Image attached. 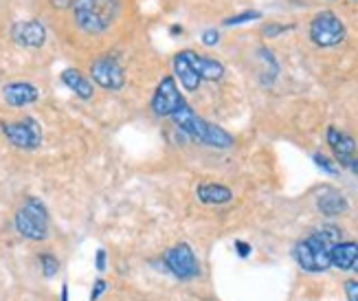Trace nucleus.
I'll use <instances>...</instances> for the list:
<instances>
[{"instance_id":"f257e3e1","label":"nucleus","mask_w":358,"mask_h":301,"mask_svg":"<svg viewBox=\"0 0 358 301\" xmlns=\"http://www.w3.org/2000/svg\"><path fill=\"white\" fill-rule=\"evenodd\" d=\"M343 242V233L334 225H323L315 229L306 240L292 248V258L306 273H325L332 268V248Z\"/></svg>"},{"instance_id":"f03ea898","label":"nucleus","mask_w":358,"mask_h":301,"mask_svg":"<svg viewBox=\"0 0 358 301\" xmlns=\"http://www.w3.org/2000/svg\"><path fill=\"white\" fill-rule=\"evenodd\" d=\"M73 22L86 36H103L119 20L121 0H75Z\"/></svg>"},{"instance_id":"7ed1b4c3","label":"nucleus","mask_w":358,"mask_h":301,"mask_svg":"<svg viewBox=\"0 0 358 301\" xmlns=\"http://www.w3.org/2000/svg\"><path fill=\"white\" fill-rule=\"evenodd\" d=\"M172 121L176 123V128L180 132H185L200 146H209L215 150H229V148H233V144H236L233 134H229L224 128H220V125L198 117L189 104H185L180 110H176L172 115Z\"/></svg>"},{"instance_id":"20e7f679","label":"nucleus","mask_w":358,"mask_h":301,"mask_svg":"<svg viewBox=\"0 0 358 301\" xmlns=\"http://www.w3.org/2000/svg\"><path fill=\"white\" fill-rule=\"evenodd\" d=\"M13 225L15 231L27 240H46L49 237V211H46V204L36 196H27L13 216Z\"/></svg>"},{"instance_id":"39448f33","label":"nucleus","mask_w":358,"mask_h":301,"mask_svg":"<svg viewBox=\"0 0 358 301\" xmlns=\"http://www.w3.org/2000/svg\"><path fill=\"white\" fill-rule=\"evenodd\" d=\"M308 36L313 40V44L321 46V49H332V46L345 42L348 29L334 11L325 9V11H319L315 18L310 20Z\"/></svg>"},{"instance_id":"423d86ee","label":"nucleus","mask_w":358,"mask_h":301,"mask_svg":"<svg viewBox=\"0 0 358 301\" xmlns=\"http://www.w3.org/2000/svg\"><path fill=\"white\" fill-rule=\"evenodd\" d=\"M7 141L18 150H36L42 144V128L34 117H24L20 121H3L0 123Z\"/></svg>"},{"instance_id":"0eeeda50","label":"nucleus","mask_w":358,"mask_h":301,"mask_svg":"<svg viewBox=\"0 0 358 301\" xmlns=\"http://www.w3.org/2000/svg\"><path fill=\"white\" fill-rule=\"evenodd\" d=\"M185 104H187V99L178 90L176 79L167 75L159 82L157 90H154L150 108H152V113L157 117H169V119H172V115L176 113V110H180Z\"/></svg>"},{"instance_id":"6e6552de","label":"nucleus","mask_w":358,"mask_h":301,"mask_svg":"<svg viewBox=\"0 0 358 301\" xmlns=\"http://www.w3.org/2000/svg\"><path fill=\"white\" fill-rule=\"evenodd\" d=\"M163 264H165L167 271L178 279H194L200 275V264H198L196 253L189 244H185V242L165 251Z\"/></svg>"},{"instance_id":"1a4fd4ad","label":"nucleus","mask_w":358,"mask_h":301,"mask_svg":"<svg viewBox=\"0 0 358 301\" xmlns=\"http://www.w3.org/2000/svg\"><path fill=\"white\" fill-rule=\"evenodd\" d=\"M90 79L103 90H121L126 86V71L110 55H101L90 64Z\"/></svg>"},{"instance_id":"9d476101","label":"nucleus","mask_w":358,"mask_h":301,"mask_svg":"<svg viewBox=\"0 0 358 301\" xmlns=\"http://www.w3.org/2000/svg\"><path fill=\"white\" fill-rule=\"evenodd\" d=\"M11 38L24 49H40L46 42V27L42 20H18L11 27Z\"/></svg>"},{"instance_id":"9b49d317","label":"nucleus","mask_w":358,"mask_h":301,"mask_svg":"<svg viewBox=\"0 0 358 301\" xmlns=\"http://www.w3.org/2000/svg\"><path fill=\"white\" fill-rule=\"evenodd\" d=\"M325 139H328V146L334 152L336 163L341 167H350L352 161H354V156H356V141L350 134L334 128V125H330V128H328Z\"/></svg>"},{"instance_id":"f8f14e48","label":"nucleus","mask_w":358,"mask_h":301,"mask_svg":"<svg viewBox=\"0 0 358 301\" xmlns=\"http://www.w3.org/2000/svg\"><path fill=\"white\" fill-rule=\"evenodd\" d=\"M38 97H40L38 86L29 84V82H11V84L3 86V99L7 102V106H13V108L36 104Z\"/></svg>"},{"instance_id":"ddd939ff","label":"nucleus","mask_w":358,"mask_h":301,"mask_svg":"<svg viewBox=\"0 0 358 301\" xmlns=\"http://www.w3.org/2000/svg\"><path fill=\"white\" fill-rule=\"evenodd\" d=\"M174 75L187 92H196L202 84V77L196 73L192 59H189V53L187 51H180L174 55Z\"/></svg>"},{"instance_id":"4468645a","label":"nucleus","mask_w":358,"mask_h":301,"mask_svg":"<svg viewBox=\"0 0 358 301\" xmlns=\"http://www.w3.org/2000/svg\"><path fill=\"white\" fill-rule=\"evenodd\" d=\"M317 209L323 214V216H328V218H336V216H343L348 209H350V202L348 198L338 192V189H323V192L317 196Z\"/></svg>"},{"instance_id":"2eb2a0df","label":"nucleus","mask_w":358,"mask_h":301,"mask_svg":"<svg viewBox=\"0 0 358 301\" xmlns=\"http://www.w3.org/2000/svg\"><path fill=\"white\" fill-rule=\"evenodd\" d=\"M332 266L358 275V242H338L332 248Z\"/></svg>"},{"instance_id":"dca6fc26","label":"nucleus","mask_w":358,"mask_h":301,"mask_svg":"<svg viewBox=\"0 0 358 301\" xmlns=\"http://www.w3.org/2000/svg\"><path fill=\"white\" fill-rule=\"evenodd\" d=\"M187 53H189V59H192L196 73L205 79V82H220V79L224 77L227 69H224L222 62L207 57V55H198L196 51H187Z\"/></svg>"},{"instance_id":"f3484780","label":"nucleus","mask_w":358,"mask_h":301,"mask_svg":"<svg viewBox=\"0 0 358 301\" xmlns=\"http://www.w3.org/2000/svg\"><path fill=\"white\" fill-rule=\"evenodd\" d=\"M196 196L202 204H227L233 200L231 187L222 183H200L196 187Z\"/></svg>"},{"instance_id":"a211bd4d","label":"nucleus","mask_w":358,"mask_h":301,"mask_svg":"<svg viewBox=\"0 0 358 301\" xmlns=\"http://www.w3.org/2000/svg\"><path fill=\"white\" fill-rule=\"evenodd\" d=\"M62 82H64V86L71 88L80 99H92V94H95L92 82L77 69H64V71H62Z\"/></svg>"},{"instance_id":"6ab92c4d","label":"nucleus","mask_w":358,"mask_h":301,"mask_svg":"<svg viewBox=\"0 0 358 301\" xmlns=\"http://www.w3.org/2000/svg\"><path fill=\"white\" fill-rule=\"evenodd\" d=\"M257 57L266 64V77L262 79V84H273L275 79H277V75H279V62H277V57L273 55V51L271 49H266V46H259L257 49Z\"/></svg>"},{"instance_id":"aec40b11","label":"nucleus","mask_w":358,"mask_h":301,"mask_svg":"<svg viewBox=\"0 0 358 301\" xmlns=\"http://www.w3.org/2000/svg\"><path fill=\"white\" fill-rule=\"evenodd\" d=\"M40 266H42V275L46 279H51V277H55L59 273V260L55 255H51V253H42Z\"/></svg>"},{"instance_id":"412c9836","label":"nucleus","mask_w":358,"mask_h":301,"mask_svg":"<svg viewBox=\"0 0 358 301\" xmlns=\"http://www.w3.org/2000/svg\"><path fill=\"white\" fill-rule=\"evenodd\" d=\"M313 161L319 169H323L325 174H330V176H338V165L332 161L330 156H325L323 152H315L313 154Z\"/></svg>"},{"instance_id":"4be33fe9","label":"nucleus","mask_w":358,"mask_h":301,"mask_svg":"<svg viewBox=\"0 0 358 301\" xmlns=\"http://www.w3.org/2000/svg\"><path fill=\"white\" fill-rule=\"evenodd\" d=\"M262 13L259 11H244V13H238V15H231V18L224 20L227 27H236V24H246L251 20H259Z\"/></svg>"},{"instance_id":"5701e85b","label":"nucleus","mask_w":358,"mask_h":301,"mask_svg":"<svg viewBox=\"0 0 358 301\" xmlns=\"http://www.w3.org/2000/svg\"><path fill=\"white\" fill-rule=\"evenodd\" d=\"M294 29V24H277V22H271V24H264L262 29V36L264 38H279L282 34H286V31Z\"/></svg>"},{"instance_id":"b1692460","label":"nucleus","mask_w":358,"mask_h":301,"mask_svg":"<svg viewBox=\"0 0 358 301\" xmlns=\"http://www.w3.org/2000/svg\"><path fill=\"white\" fill-rule=\"evenodd\" d=\"M202 44L205 46H215L217 42H220V31L217 29H207V31H202Z\"/></svg>"},{"instance_id":"393cba45","label":"nucleus","mask_w":358,"mask_h":301,"mask_svg":"<svg viewBox=\"0 0 358 301\" xmlns=\"http://www.w3.org/2000/svg\"><path fill=\"white\" fill-rule=\"evenodd\" d=\"M343 288H345L348 301H358V279H348L343 284Z\"/></svg>"},{"instance_id":"a878e982","label":"nucleus","mask_w":358,"mask_h":301,"mask_svg":"<svg viewBox=\"0 0 358 301\" xmlns=\"http://www.w3.org/2000/svg\"><path fill=\"white\" fill-rule=\"evenodd\" d=\"M95 268L99 273H103L106 268H108V255H106V248H99L97 253H95Z\"/></svg>"},{"instance_id":"bb28decb","label":"nucleus","mask_w":358,"mask_h":301,"mask_svg":"<svg viewBox=\"0 0 358 301\" xmlns=\"http://www.w3.org/2000/svg\"><path fill=\"white\" fill-rule=\"evenodd\" d=\"M106 288H108V284L103 279H97L95 286H92V290H90V301H97L106 293Z\"/></svg>"},{"instance_id":"cd10ccee","label":"nucleus","mask_w":358,"mask_h":301,"mask_svg":"<svg viewBox=\"0 0 358 301\" xmlns=\"http://www.w3.org/2000/svg\"><path fill=\"white\" fill-rule=\"evenodd\" d=\"M236 253H238V255H240L242 260H246V258L253 253V248H251V244H248V242H244V240H238V242H236Z\"/></svg>"},{"instance_id":"c85d7f7f","label":"nucleus","mask_w":358,"mask_h":301,"mask_svg":"<svg viewBox=\"0 0 358 301\" xmlns=\"http://www.w3.org/2000/svg\"><path fill=\"white\" fill-rule=\"evenodd\" d=\"M73 3H75V0H49V5L53 7V9H71L73 7Z\"/></svg>"},{"instance_id":"c756f323","label":"nucleus","mask_w":358,"mask_h":301,"mask_svg":"<svg viewBox=\"0 0 358 301\" xmlns=\"http://www.w3.org/2000/svg\"><path fill=\"white\" fill-rule=\"evenodd\" d=\"M62 301H69V284L62 286Z\"/></svg>"},{"instance_id":"7c9ffc66","label":"nucleus","mask_w":358,"mask_h":301,"mask_svg":"<svg viewBox=\"0 0 358 301\" xmlns=\"http://www.w3.org/2000/svg\"><path fill=\"white\" fill-rule=\"evenodd\" d=\"M350 169L356 174V176H358V156H354V161H352V165H350Z\"/></svg>"},{"instance_id":"2f4dec72","label":"nucleus","mask_w":358,"mask_h":301,"mask_svg":"<svg viewBox=\"0 0 358 301\" xmlns=\"http://www.w3.org/2000/svg\"><path fill=\"white\" fill-rule=\"evenodd\" d=\"M169 31H172V34H174V36H178V34H180V31H182V29H180L178 24H174V27H172V29H169Z\"/></svg>"}]
</instances>
